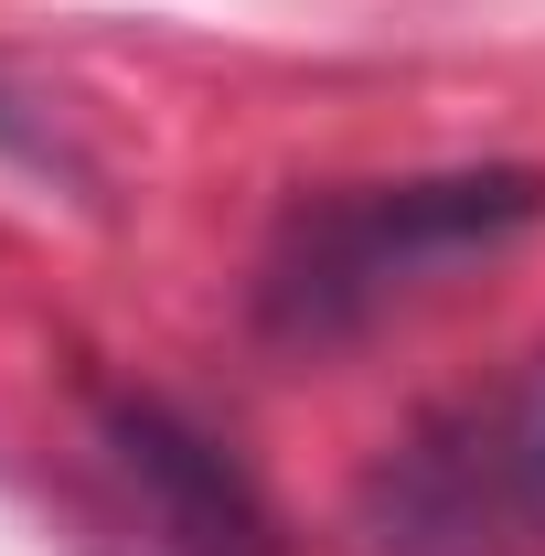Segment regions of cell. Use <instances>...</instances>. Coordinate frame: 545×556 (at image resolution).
Masks as SVG:
<instances>
[{
  "instance_id": "1",
  "label": "cell",
  "mask_w": 545,
  "mask_h": 556,
  "mask_svg": "<svg viewBox=\"0 0 545 556\" xmlns=\"http://www.w3.org/2000/svg\"><path fill=\"white\" fill-rule=\"evenodd\" d=\"M545 225V172L492 161V172H417V182H353L289 204L268 268H257V332L289 353L364 343L407 300L449 289L460 268L503 257Z\"/></svg>"
},
{
  "instance_id": "2",
  "label": "cell",
  "mask_w": 545,
  "mask_h": 556,
  "mask_svg": "<svg viewBox=\"0 0 545 556\" xmlns=\"http://www.w3.org/2000/svg\"><path fill=\"white\" fill-rule=\"evenodd\" d=\"M375 556H545V343L417 407L353 492Z\"/></svg>"
},
{
  "instance_id": "3",
  "label": "cell",
  "mask_w": 545,
  "mask_h": 556,
  "mask_svg": "<svg viewBox=\"0 0 545 556\" xmlns=\"http://www.w3.org/2000/svg\"><path fill=\"white\" fill-rule=\"evenodd\" d=\"M118 460L139 471V492L161 503V525L193 556H268V514L246 503V482L225 471V450H204L193 428H172L161 407H118L107 417Z\"/></svg>"
}]
</instances>
